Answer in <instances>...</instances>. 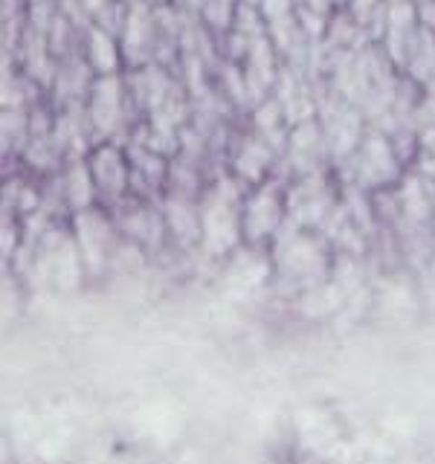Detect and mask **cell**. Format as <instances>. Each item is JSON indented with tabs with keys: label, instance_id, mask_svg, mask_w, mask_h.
I'll return each instance as SVG.
<instances>
[{
	"label": "cell",
	"instance_id": "8992f818",
	"mask_svg": "<svg viewBox=\"0 0 435 464\" xmlns=\"http://www.w3.org/2000/svg\"><path fill=\"white\" fill-rule=\"evenodd\" d=\"M354 163L357 183H366L362 188H386L389 180L401 174V157L386 137H369L366 142H357Z\"/></svg>",
	"mask_w": 435,
	"mask_h": 464
},
{
	"label": "cell",
	"instance_id": "5b68a950",
	"mask_svg": "<svg viewBox=\"0 0 435 464\" xmlns=\"http://www.w3.org/2000/svg\"><path fill=\"white\" fill-rule=\"evenodd\" d=\"M120 47L125 55V67L137 70V67H149L151 64V53L157 47V21L151 9L145 4H134L125 9V18L120 26Z\"/></svg>",
	"mask_w": 435,
	"mask_h": 464
},
{
	"label": "cell",
	"instance_id": "52a82bcc",
	"mask_svg": "<svg viewBox=\"0 0 435 464\" xmlns=\"http://www.w3.org/2000/svg\"><path fill=\"white\" fill-rule=\"evenodd\" d=\"M82 58H84V64L91 67L93 76H113V72H122V67H125L120 35H116L113 29H105L99 24H87Z\"/></svg>",
	"mask_w": 435,
	"mask_h": 464
},
{
	"label": "cell",
	"instance_id": "6da1fadb",
	"mask_svg": "<svg viewBox=\"0 0 435 464\" xmlns=\"http://www.w3.org/2000/svg\"><path fill=\"white\" fill-rule=\"evenodd\" d=\"M290 221L287 186L267 178L244 188L241 200V238L250 246H265L279 238V232Z\"/></svg>",
	"mask_w": 435,
	"mask_h": 464
},
{
	"label": "cell",
	"instance_id": "7a4b0ae2",
	"mask_svg": "<svg viewBox=\"0 0 435 464\" xmlns=\"http://www.w3.org/2000/svg\"><path fill=\"white\" fill-rule=\"evenodd\" d=\"M134 105L130 96L128 79H122V72L113 76H93L91 91L84 96L82 116L87 120L91 134L102 140H120L122 130H128V113Z\"/></svg>",
	"mask_w": 435,
	"mask_h": 464
},
{
	"label": "cell",
	"instance_id": "277c9868",
	"mask_svg": "<svg viewBox=\"0 0 435 464\" xmlns=\"http://www.w3.org/2000/svg\"><path fill=\"white\" fill-rule=\"evenodd\" d=\"M276 267H279L287 279L311 285L316 279H323V273H325V250L311 236V229H296L294 238L285 246H279V253H276Z\"/></svg>",
	"mask_w": 435,
	"mask_h": 464
},
{
	"label": "cell",
	"instance_id": "3957f363",
	"mask_svg": "<svg viewBox=\"0 0 435 464\" xmlns=\"http://www.w3.org/2000/svg\"><path fill=\"white\" fill-rule=\"evenodd\" d=\"M84 160L96 188L99 207L113 212L134 198V169H130V154L120 140L96 142Z\"/></svg>",
	"mask_w": 435,
	"mask_h": 464
},
{
	"label": "cell",
	"instance_id": "ba28073f",
	"mask_svg": "<svg viewBox=\"0 0 435 464\" xmlns=\"http://www.w3.org/2000/svg\"><path fill=\"white\" fill-rule=\"evenodd\" d=\"M134 430L142 435V441H149L154 447H169L180 439L183 418L174 403L157 401V403L142 406V410L134 415Z\"/></svg>",
	"mask_w": 435,
	"mask_h": 464
},
{
	"label": "cell",
	"instance_id": "9c48e42d",
	"mask_svg": "<svg viewBox=\"0 0 435 464\" xmlns=\"http://www.w3.org/2000/svg\"><path fill=\"white\" fill-rule=\"evenodd\" d=\"M296 435L302 447L314 456H328L340 447V427L328 412H323L319 406H304L294 418Z\"/></svg>",
	"mask_w": 435,
	"mask_h": 464
}]
</instances>
